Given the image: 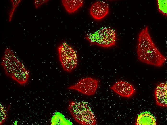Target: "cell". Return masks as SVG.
<instances>
[{"instance_id": "cell-1", "label": "cell", "mask_w": 167, "mask_h": 125, "mask_svg": "<svg viewBox=\"0 0 167 125\" xmlns=\"http://www.w3.org/2000/svg\"><path fill=\"white\" fill-rule=\"evenodd\" d=\"M137 41V53L138 60L143 63L156 67H162L167 58L153 42L148 26L140 32Z\"/></svg>"}, {"instance_id": "cell-2", "label": "cell", "mask_w": 167, "mask_h": 125, "mask_svg": "<svg viewBox=\"0 0 167 125\" xmlns=\"http://www.w3.org/2000/svg\"><path fill=\"white\" fill-rule=\"evenodd\" d=\"M0 65L7 76L22 86L28 83L29 71L10 49H5Z\"/></svg>"}, {"instance_id": "cell-3", "label": "cell", "mask_w": 167, "mask_h": 125, "mask_svg": "<svg viewBox=\"0 0 167 125\" xmlns=\"http://www.w3.org/2000/svg\"><path fill=\"white\" fill-rule=\"evenodd\" d=\"M67 109L75 121L82 125H95L97 121L90 107L83 101H69Z\"/></svg>"}, {"instance_id": "cell-4", "label": "cell", "mask_w": 167, "mask_h": 125, "mask_svg": "<svg viewBox=\"0 0 167 125\" xmlns=\"http://www.w3.org/2000/svg\"><path fill=\"white\" fill-rule=\"evenodd\" d=\"M85 38L90 45H96L103 48H109L116 45L117 33L113 28L104 27L95 32L86 34Z\"/></svg>"}, {"instance_id": "cell-5", "label": "cell", "mask_w": 167, "mask_h": 125, "mask_svg": "<svg viewBox=\"0 0 167 125\" xmlns=\"http://www.w3.org/2000/svg\"><path fill=\"white\" fill-rule=\"evenodd\" d=\"M59 61L64 71L71 73L77 67L78 59L77 52L67 42L65 41L58 47Z\"/></svg>"}, {"instance_id": "cell-6", "label": "cell", "mask_w": 167, "mask_h": 125, "mask_svg": "<svg viewBox=\"0 0 167 125\" xmlns=\"http://www.w3.org/2000/svg\"><path fill=\"white\" fill-rule=\"evenodd\" d=\"M98 80L90 77L81 79L76 83L67 88V89L75 90L88 96L95 94L99 85Z\"/></svg>"}, {"instance_id": "cell-7", "label": "cell", "mask_w": 167, "mask_h": 125, "mask_svg": "<svg viewBox=\"0 0 167 125\" xmlns=\"http://www.w3.org/2000/svg\"><path fill=\"white\" fill-rule=\"evenodd\" d=\"M110 89L119 95L126 98L131 97L136 92L135 89L132 84L122 80L115 82L111 87Z\"/></svg>"}, {"instance_id": "cell-8", "label": "cell", "mask_w": 167, "mask_h": 125, "mask_svg": "<svg viewBox=\"0 0 167 125\" xmlns=\"http://www.w3.org/2000/svg\"><path fill=\"white\" fill-rule=\"evenodd\" d=\"M109 7L108 4L102 1L93 3L89 9V13L95 20H100L105 17L109 14Z\"/></svg>"}, {"instance_id": "cell-9", "label": "cell", "mask_w": 167, "mask_h": 125, "mask_svg": "<svg viewBox=\"0 0 167 125\" xmlns=\"http://www.w3.org/2000/svg\"><path fill=\"white\" fill-rule=\"evenodd\" d=\"M154 95L156 105L163 107H167V84L160 83L156 85Z\"/></svg>"}, {"instance_id": "cell-10", "label": "cell", "mask_w": 167, "mask_h": 125, "mask_svg": "<svg viewBox=\"0 0 167 125\" xmlns=\"http://www.w3.org/2000/svg\"><path fill=\"white\" fill-rule=\"evenodd\" d=\"M136 125H156L157 122L154 116L150 112L142 113L137 116L135 121Z\"/></svg>"}, {"instance_id": "cell-11", "label": "cell", "mask_w": 167, "mask_h": 125, "mask_svg": "<svg viewBox=\"0 0 167 125\" xmlns=\"http://www.w3.org/2000/svg\"><path fill=\"white\" fill-rule=\"evenodd\" d=\"M61 2L66 11L70 14L78 10L83 6L84 3L83 0H63Z\"/></svg>"}, {"instance_id": "cell-12", "label": "cell", "mask_w": 167, "mask_h": 125, "mask_svg": "<svg viewBox=\"0 0 167 125\" xmlns=\"http://www.w3.org/2000/svg\"><path fill=\"white\" fill-rule=\"evenodd\" d=\"M51 124L52 125H69L70 122H69L63 115L60 113H56L52 117L51 121Z\"/></svg>"}, {"instance_id": "cell-13", "label": "cell", "mask_w": 167, "mask_h": 125, "mask_svg": "<svg viewBox=\"0 0 167 125\" xmlns=\"http://www.w3.org/2000/svg\"><path fill=\"white\" fill-rule=\"evenodd\" d=\"M10 1L11 4V6L8 12V19L9 22H11L13 19L16 10L21 3L22 0H11Z\"/></svg>"}, {"instance_id": "cell-14", "label": "cell", "mask_w": 167, "mask_h": 125, "mask_svg": "<svg viewBox=\"0 0 167 125\" xmlns=\"http://www.w3.org/2000/svg\"><path fill=\"white\" fill-rule=\"evenodd\" d=\"M159 12L163 16H167V0H157L156 1Z\"/></svg>"}, {"instance_id": "cell-15", "label": "cell", "mask_w": 167, "mask_h": 125, "mask_svg": "<svg viewBox=\"0 0 167 125\" xmlns=\"http://www.w3.org/2000/svg\"><path fill=\"white\" fill-rule=\"evenodd\" d=\"M0 125L3 124L6 121L7 118V111L2 105H0Z\"/></svg>"}, {"instance_id": "cell-16", "label": "cell", "mask_w": 167, "mask_h": 125, "mask_svg": "<svg viewBox=\"0 0 167 125\" xmlns=\"http://www.w3.org/2000/svg\"><path fill=\"white\" fill-rule=\"evenodd\" d=\"M48 1V0H35L33 1L34 6L35 8L37 9Z\"/></svg>"}]
</instances>
